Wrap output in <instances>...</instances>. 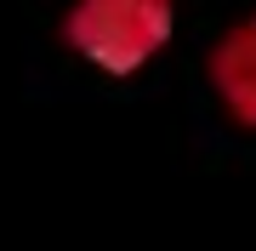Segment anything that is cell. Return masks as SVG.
Segmentation results:
<instances>
[{
    "label": "cell",
    "instance_id": "cell-2",
    "mask_svg": "<svg viewBox=\"0 0 256 251\" xmlns=\"http://www.w3.org/2000/svg\"><path fill=\"white\" fill-rule=\"evenodd\" d=\"M205 75H210V92L222 97V109L256 131V12L222 29V40L205 57Z\"/></svg>",
    "mask_w": 256,
    "mask_h": 251
},
{
    "label": "cell",
    "instance_id": "cell-1",
    "mask_svg": "<svg viewBox=\"0 0 256 251\" xmlns=\"http://www.w3.org/2000/svg\"><path fill=\"white\" fill-rule=\"evenodd\" d=\"M171 23H176L171 0H74L63 18V40L97 75L126 80L154 52H165Z\"/></svg>",
    "mask_w": 256,
    "mask_h": 251
}]
</instances>
